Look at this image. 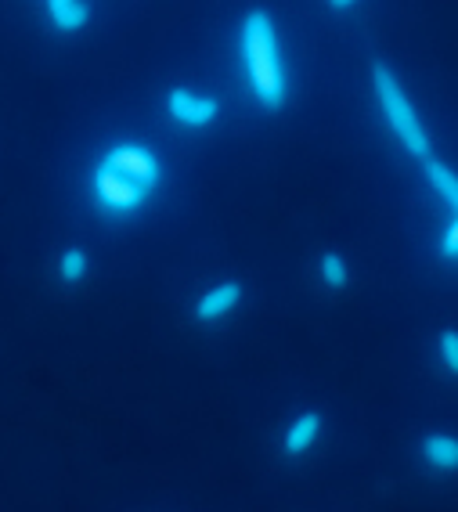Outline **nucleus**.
I'll return each instance as SVG.
<instances>
[{
    "label": "nucleus",
    "instance_id": "f257e3e1",
    "mask_svg": "<svg viewBox=\"0 0 458 512\" xmlns=\"http://www.w3.org/2000/svg\"><path fill=\"white\" fill-rule=\"evenodd\" d=\"M166 170L159 163L156 148L141 138H123L109 145V152L98 163V188H101V206L98 213L105 220H123L138 217L148 210V202L163 192Z\"/></svg>",
    "mask_w": 458,
    "mask_h": 512
},
{
    "label": "nucleus",
    "instance_id": "f03ea898",
    "mask_svg": "<svg viewBox=\"0 0 458 512\" xmlns=\"http://www.w3.org/2000/svg\"><path fill=\"white\" fill-rule=\"evenodd\" d=\"M239 37L249 51V98L264 112H278L289 101L282 47H278L275 15L267 8H249L239 19Z\"/></svg>",
    "mask_w": 458,
    "mask_h": 512
},
{
    "label": "nucleus",
    "instance_id": "7ed1b4c3",
    "mask_svg": "<svg viewBox=\"0 0 458 512\" xmlns=\"http://www.w3.org/2000/svg\"><path fill=\"white\" fill-rule=\"evenodd\" d=\"M368 83H372V98H376L379 116H383L390 138L397 141V148H401L404 156L415 159V163L433 156L437 145H433V138H430V127H426L422 112L415 109L412 94L404 91L401 76H397L390 65L376 62L372 73H368Z\"/></svg>",
    "mask_w": 458,
    "mask_h": 512
},
{
    "label": "nucleus",
    "instance_id": "20e7f679",
    "mask_svg": "<svg viewBox=\"0 0 458 512\" xmlns=\"http://www.w3.org/2000/svg\"><path fill=\"white\" fill-rule=\"evenodd\" d=\"M422 181L433 192V199L440 202V210L448 217V224L437 235V256L444 264H458V166H451L448 159H440L437 152L422 159Z\"/></svg>",
    "mask_w": 458,
    "mask_h": 512
},
{
    "label": "nucleus",
    "instance_id": "39448f33",
    "mask_svg": "<svg viewBox=\"0 0 458 512\" xmlns=\"http://www.w3.org/2000/svg\"><path fill=\"white\" fill-rule=\"evenodd\" d=\"M163 116L174 123L177 130H188V134H202V130L217 127L220 119V101L213 94L199 91V87H188V83H174L170 91L163 94Z\"/></svg>",
    "mask_w": 458,
    "mask_h": 512
},
{
    "label": "nucleus",
    "instance_id": "423d86ee",
    "mask_svg": "<svg viewBox=\"0 0 458 512\" xmlns=\"http://www.w3.org/2000/svg\"><path fill=\"white\" fill-rule=\"evenodd\" d=\"M246 300V285L239 278H220V282L206 285L192 303V321L195 325H220L224 318L239 311Z\"/></svg>",
    "mask_w": 458,
    "mask_h": 512
},
{
    "label": "nucleus",
    "instance_id": "0eeeda50",
    "mask_svg": "<svg viewBox=\"0 0 458 512\" xmlns=\"http://www.w3.org/2000/svg\"><path fill=\"white\" fill-rule=\"evenodd\" d=\"M321 437H325V419H321V412L303 408V412H296L293 419L285 422L282 437H278V451H282L285 458H303L318 448Z\"/></svg>",
    "mask_w": 458,
    "mask_h": 512
},
{
    "label": "nucleus",
    "instance_id": "6e6552de",
    "mask_svg": "<svg viewBox=\"0 0 458 512\" xmlns=\"http://www.w3.org/2000/svg\"><path fill=\"white\" fill-rule=\"evenodd\" d=\"M422 466L437 476H458V433L451 430H430L419 440Z\"/></svg>",
    "mask_w": 458,
    "mask_h": 512
},
{
    "label": "nucleus",
    "instance_id": "1a4fd4ad",
    "mask_svg": "<svg viewBox=\"0 0 458 512\" xmlns=\"http://www.w3.org/2000/svg\"><path fill=\"white\" fill-rule=\"evenodd\" d=\"M44 19L62 37H80L91 26L94 11L87 0H44Z\"/></svg>",
    "mask_w": 458,
    "mask_h": 512
},
{
    "label": "nucleus",
    "instance_id": "9d476101",
    "mask_svg": "<svg viewBox=\"0 0 458 512\" xmlns=\"http://www.w3.org/2000/svg\"><path fill=\"white\" fill-rule=\"evenodd\" d=\"M314 278H318L321 289L343 293L350 285V278H354V271H350V260L339 253V249H325V253L314 260Z\"/></svg>",
    "mask_w": 458,
    "mask_h": 512
},
{
    "label": "nucleus",
    "instance_id": "9b49d317",
    "mask_svg": "<svg viewBox=\"0 0 458 512\" xmlns=\"http://www.w3.org/2000/svg\"><path fill=\"white\" fill-rule=\"evenodd\" d=\"M91 267H94V260L83 246H65L62 253L55 256V278L62 285H69V289L87 282V278H91Z\"/></svg>",
    "mask_w": 458,
    "mask_h": 512
},
{
    "label": "nucleus",
    "instance_id": "f8f14e48",
    "mask_svg": "<svg viewBox=\"0 0 458 512\" xmlns=\"http://www.w3.org/2000/svg\"><path fill=\"white\" fill-rule=\"evenodd\" d=\"M433 357H437V368L451 379H458V329H440L433 339Z\"/></svg>",
    "mask_w": 458,
    "mask_h": 512
},
{
    "label": "nucleus",
    "instance_id": "ddd939ff",
    "mask_svg": "<svg viewBox=\"0 0 458 512\" xmlns=\"http://www.w3.org/2000/svg\"><path fill=\"white\" fill-rule=\"evenodd\" d=\"M325 4H329L332 11H354L361 4V0H325Z\"/></svg>",
    "mask_w": 458,
    "mask_h": 512
}]
</instances>
